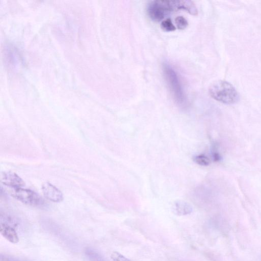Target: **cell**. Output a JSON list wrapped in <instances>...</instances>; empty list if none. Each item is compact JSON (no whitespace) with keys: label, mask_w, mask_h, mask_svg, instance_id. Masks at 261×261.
<instances>
[{"label":"cell","mask_w":261,"mask_h":261,"mask_svg":"<svg viewBox=\"0 0 261 261\" xmlns=\"http://www.w3.org/2000/svg\"><path fill=\"white\" fill-rule=\"evenodd\" d=\"M211 97L222 103L230 105L236 103L239 99V94L230 83L223 80L213 82L209 88Z\"/></svg>","instance_id":"6da1fadb"},{"label":"cell","mask_w":261,"mask_h":261,"mask_svg":"<svg viewBox=\"0 0 261 261\" xmlns=\"http://www.w3.org/2000/svg\"><path fill=\"white\" fill-rule=\"evenodd\" d=\"M165 80L175 101L179 104H184L186 97L180 80L172 67L167 63L163 65Z\"/></svg>","instance_id":"7a4b0ae2"},{"label":"cell","mask_w":261,"mask_h":261,"mask_svg":"<svg viewBox=\"0 0 261 261\" xmlns=\"http://www.w3.org/2000/svg\"><path fill=\"white\" fill-rule=\"evenodd\" d=\"M177 11L175 1L155 0L147 6V13L153 21H160L173 11Z\"/></svg>","instance_id":"3957f363"},{"label":"cell","mask_w":261,"mask_h":261,"mask_svg":"<svg viewBox=\"0 0 261 261\" xmlns=\"http://www.w3.org/2000/svg\"><path fill=\"white\" fill-rule=\"evenodd\" d=\"M11 195L20 202L31 206H39L43 203L41 197L34 191L22 188H13Z\"/></svg>","instance_id":"277c9868"},{"label":"cell","mask_w":261,"mask_h":261,"mask_svg":"<svg viewBox=\"0 0 261 261\" xmlns=\"http://www.w3.org/2000/svg\"><path fill=\"white\" fill-rule=\"evenodd\" d=\"M0 180L3 185L12 188H22L25 185L23 180L17 174L11 171L1 173Z\"/></svg>","instance_id":"5b68a950"},{"label":"cell","mask_w":261,"mask_h":261,"mask_svg":"<svg viewBox=\"0 0 261 261\" xmlns=\"http://www.w3.org/2000/svg\"><path fill=\"white\" fill-rule=\"evenodd\" d=\"M42 190L44 196L51 201L59 202L63 200L61 191L49 182H45L42 185Z\"/></svg>","instance_id":"8992f818"},{"label":"cell","mask_w":261,"mask_h":261,"mask_svg":"<svg viewBox=\"0 0 261 261\" xmlns=\"http://www.w3.org/2000/svg\"><path fill=\"white\" fill-rule=\"evenodd\" d=\"M13 226L0 222V233L7 241L13 244H17L19 241L18 235Z\"/></svg>","instance_id":"52a82bcc"},{"label":"cell","mask_w":261,"mask_h":261,"mask_svg":"<svg viewBox=\"0 0 261 261\" xmlns=\"http://www.w3.org/2000/svg\"><path fill=\"white\" fill-rule=\"evenodd\" d=\"M173 212L178 216H185L192 213L193 209L191 205L182 200H177L173 205Z\"/></svg>","instance_id":"ba28073f"},{"label":"cell","mask_w":261,"mask_h":261,"mask_svg":"<svg viewBox=\"0 0 261 261\" xmlns=\"http://www.w3.org/2000/svg\"><path fill=\"white\" fill-rule=\"evenodd\" d=\"M177 10H185L189 13L195 15L198 11L194 3L190 1L176 0Z\"/></svg>","instance_id":"9c48e42d"},{"label":"cell","mask_w":261,"mask_h":261,"mask_svg":"<svg viewBox=\"0 0 261 261\" xmlns=\"http://www.w3.org/2000/svg\"><path fill=\"white\" fill-rule=\"evenodd\" d=\"M85 253L90 261H107L99 253L90 248H87Z\"/></svg>","instance_id":"30bf717a"},{"label":"cell","mask_w":261,"mask_h":261,"mask_svg":"<svg viewBox=\"0 0 261 261\" xmlns=\"http://www.w3.org/2000/svg\"><path fill=\"white\" fill-rule=\"evenodd\" d=\"M193 160L196 163L201 166H207L210 163V159L203 154L195 156Z\"/></svg>","instance_id":"8fae6325"},{"label":"cell","mask_w":261,"mask_h":261,"mask_svg":"<svg viewBox=\"0 0 261 261\" xmlns=\"http://www.w3.org/2000/svg\"><path fill=\"white\" fill-rule=\"evenodd\" d=\"M161 27L165 32L173 31L176 29L170 18L163 20L161 23Z\"/></svg>","instance_id":"7c38bea8"},{"label":"cell","mask_w":261,"mask_h":261,"mask_svg":"<svg viewBox=\"0 0 261 261\" xmlns=\"http://www.w3.org/2000/svg\"><path fill=\"white\" fill-rule=\"evenodd\" d=\"M175 21L177 28L179 30L185 29L188 24L187 20L184 17L180 16L177 17Z\"/></svg>","instance_id":"4fadbf2b"},{"label":"cell","mask_w":261,"mask_h":261,"mask_svg":"<svg viewBox=\"0 0 261 261\" xmlns=\"http://www.w3.org/2000/svg\"><path fill=\"white\" fill-rule=\"evenodd\" d=\"M111 258L113 261H131L122 254L117 251H114L111 255Z\"/></svg>","instance_id":"5bb4252c"},{"label":"cell","mask_w":261,"mask_h":261,"mask_svg":"<svg viewBox=\"0 0 261 261\" xmlns=\"http://www.w3.org/2000/svg\"><path fill=\"white\" fill-rule=\"evenodd\" d=\"M0 261H27L9 255L1 253Z\"/></svg>","instance_id":"9a60e30c"}]
</instances>
